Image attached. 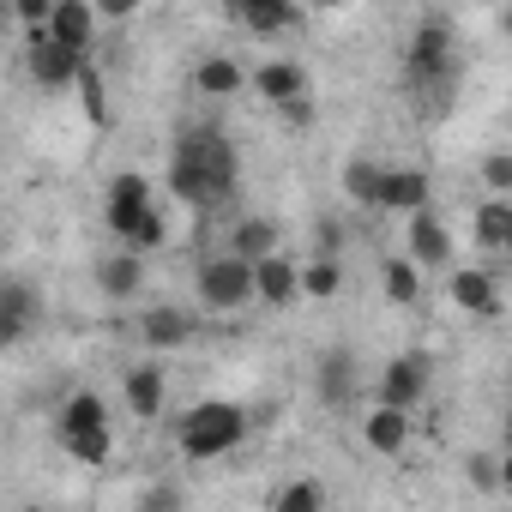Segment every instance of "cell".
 I'll list each match as a JSON object with an SVG mask.
<instances>
[{
    "label": "cell",
    "instance_id": "24",
    "mask_svg": "<svg viewBox=\"0 0 512 512\" xmlns=\"http://www.w3.org/2000/svg\"><path fill=\"white\" fill-rule=\"evenodd\" d=\"M193 91H199V97H235V91H241V67H235L229 55H205V61L193 67Z\"/></svg>",
    "mask_w": 512,
    "mask_h": 512
},
{
    "label": "cell",
    "instance_id": "27",
    "mask_svg": "<svg viewBox=\"0 0 512 512\" xmlns=\"http://www.w3.org/2000/svg\"><path fill=\"white\" fill-rule=\"evenodd\" d=\"M296 290H302V296H314V302H332V296L344 290V272H338V260H314V266H296Z\"/></svg>",
    "mask_w": 512,
    "mask_h": 512
},
{
    "label": "cell",
    "instance_id": "22",
    "mask_svg": "<svg viewBox=\"0 0 512 512\" xmlns=\"http://www.w3.org/2000/svg\"><path fill=\"white\" fill-rule=\"evenodd\" d=\"M470 235H476L482 253H506V247H512V199H482Z\"/></svg>",
    "mask_w": 512,
    "mask_h": 512
},
{
    "label": "cell",
    "instance_id": "8",
    "mask_svg": "<svg viewBox=\"0 0 512 512\" xmlns=\"http://www.w3.org/2000/svg\"><path fill=\"white\" fill-rule=\"evenodd\" d=\"M85 61H91V55H67V49H55V43H49V25H43V31H31L25 67H31V79H37V85H49V91H67V85L85 73Z\"/></svg>",
    "mask_w": 512,
    "mask_h": 512
},
{
    "label": "cell",
    "instance_id": "26",
    "mask_svg": "<svg viewBox=\"0 0 512 512\" xmlns=\"http://www.w3.org/2000/svg\"><path fill=\"white\" fill-rule=\"evenodd\" d=\"M380 181H386L380 163H368V157H350V163H344V193H350L356 205H380Z\"/></svg>",
    "mask_w": 512,
    "mask_h": 512
},
{
    "label": "cell",
    "instance_id": "11",
    "mask_svg": "<svg viewBox=\"0 0 512 512\" xmlns=\"http://www.w3.org/2000/svg\"><path fill=\"white\" fill-rule=\"evenodd\" d=\"M356 356L350 350H326L320 362H314V392H320V404H332V410H344L350 398H356Z\"/></svg>",
    "mask_w": 512,
    "mask_h": 512
},
{
    "label": "cell",
    "instance_id": "12",
    "mask_svg": "<svg viewBox=\"0 0 512 512\" xmlns=\"http://www.w3.org/2000/svg\"><path fill=\"white\" fill-rule=\"evenodd\" d=\"M229 19L241 31H253V37H284L290 25H302V13L290 7V0H235Z\"/></svg>",
    "mask_w": 512,
    "mask_h": 512
},
{
    "label": "cell",
    "instance_id": "30",
    "mask_svg": "<svg viewBox=\"0 0 512 512\" xmlns=\"http://www.w3.org/2000/svg\"><path fill=\"white\" fill-rule=\"evenodd\" d=\"M464 476H470L476 494H494V488H500V458H494V452H470V458H464Z\"/></svg>",
    "mask_w": 512,
    "mask_h": 512
},
{
    "label": "cell",
    "instance_id": "14",
    "mask_svg": "<svg viewBox=\"0 0 512 512\" xmlns=\"http://www.w3.org/2000/svg\"><path fill=\"white\" fill-rule=\"evenodd\" d=\"M97 284H103V296H115V302H133L139 290H145V260L139 253H103L97 260Z\"/></svg>",
    "mask_w": 512,
    "mask_h": 512
},
{
    "label": "cell",
    "instance_id": "20",
    "mask_svg": "<svg viewBox=\"0 0 512 512\" xmlns=\"http://www.w3.org/2000/svg\"><path fill=\"white\" fill-rule=\"evenodd\" d=\"M452 302H458L464 314H482V320H494V314H500V284H494L488 272L464 266V272H452Z\"/></svg>",
    "mask_w": 512,
    "mask_h": 512
},
{
    "label": "cell",
    "instance_id": "19",
    "mask_svg": "<svg viewBox=\"0 0 512 512\" xmlns=\"http://www.w3.org/2000/svg\"><path fill=\"white\" fill-rule=\"evenodd\" d=\"M302 290H296V266L284 260V253H272V260L253 266V302H272V308H290Z\"/></svg>",
    "mask_w": 512,
    "mask_h": 512
},
{
    "label": "cell",
    "instance_id": "35",
    "mask_svg": "<svg viewBox=\"0 0 512 512\" xmlns=\"http://www.w3.org/2000/svg\"><path fill=\"white\" fill-rule=\"evenodd\" d=\"M139 7H133V0H103V7H97V19H133Z\"/></svg>",
    "mask_w": 512,
    "mask_h": 512
},
{
    "label": "cell",
    "instance_id": "21",
    "mask_svg": "<svg viewBox=\"0 0 512 512\" xmlns=\"http://www.w3.org/2000/svg\"><path fill=\"white\" fill-rule=\"evenodd\" d=\"M139 338H145L151 350H181V344L193 338V320L163 302V308H145V314H139Z\"/></svg>",
    "mask_w": 512,
    "mask_h": 512
},
{
    "label": "cell",
    "instance_id": "37",
    "mask_svg": "<svg viewBox=\"0 0 512 512\" xmlns=\"http://www.w3.org/2000/svg\"><path fill=\"white\" fill-rule=\"evenodd\" d=\"M19 512H43V506H19Z\"/></svg>",
    "mask_w": 512,
    "mask_h": 512
},
{
    "label": "cell",
    "instance_id": "18",
    "mask_svg": "<svg viewBox=\"0 0 512 512\" xmlns=\"http://www.w3.org/2000/svg\"><path fill=\"white\" fill-rule=\"evenodd\" d=\"M253 91H260L272 109H284V103H296V97H308V73L296 67V61H266L260 73H253Z\"/></svg>",
    "mask_w": 512,
    "mask_h": 512
},
{
    "label": "cell",
    "instance_id": "6",
    "mask_svg": "<svg viewBox=\"0 0 512 512\" xmlns=\"http://www.w3.org/2000/svg\"><path fill=\"white\" fill-rule=\"evenodd\" d=\"M151 211H157V205H151V181H145V175H133V169H127V175H115V181H109L103 223H109V235H115L121 247L139 235V223H145Z\"/></svg>",
    "mask_w": 512,
    "mask_h": 512
},
{
    "label": "cell",
    "instance_id": "2",
    "mask_svg": "<svg viewBox=\"0 0 512 512\" xmlns=\"http://www.w3.org/2000/svg\"><path fill=\"white\" fill-rule=\"evenodd\" d=\"M404 79L416 97H446L458 79V55H452V25L446 19H422L404 43Z\"/></svg>",
    "mask_w": 512,
    "mask_h": 512
},
{
    "label": "cell",
    "instance_id": "32",
    "mask_svg": "<svg viewBox=\"0 0 512 512\" xmlns=\"http://www.w3.org/2000/svg\"><path fill=\"white\" fill-rule=\"evenodd\" d=\"M187 500H181V488L175 482H151L145 488V500H139V512H181Z\"/></svg>",
    "mask_w": 512,
    "mask_h": 512
},
{
    "label": "cell",
    "instance_id": "17",
    "mask_svg": "<svg viewBox=\"0 0 512 512\" xmlns=\"http://www.w3.org/2000/svg\"><path fill=\"white\" fill-rule=\"evenodd\" d=\"M410 428H416V422H410L404 410H386V404H374V410H368V422H362V440H368L380 458H398V452L410 446Z\"/></svg>",
    "mask_w": 512,
    "mask_h": 512
},
{
    "label": "cell",
    "instance_id": "25",
    "mask_svg": "<svg viewBox=\"0 0 512 512\" xmlns=\"http://www.w3.org/2000/svg\"><path fill=\"white\" fill-rule=\"evenodd\" d=\"M272 512H326V488L314 476H290L278 494H272Z\"/></svg>",
    "mask_w": 512,
    "mask_h": 512
},
{
    "label": "cell",
    "instance_id": "15",
    "mask_svg": "<svg viewBox=\"0 0 512 512\" xmlns=\"http://www.w3.org/2000/svg\"><path fill=\"white\" fill-rule=\"evenodd\" d=\"M31 320H37V290L7 278V284H0V344H19L31 332Z\"/></svg>",
    "mask_w": 512,
    "mask_h": 512
},
{
    "label": "cell",
    "instance_id": "33",
    "mask_svg": "<svg viewBox=\"0 0 512 512\" xmlns=\"http://www.w3.org/2000/svg\"><path fill=\"white\" fill-rule=\"evenodd\" d=\"M13 13H19V25H25V31H43V25H49V0H19Z\"/></svg>",
    "mask_w": 512,
    "mask_h": 512
},
{
    "label": "cell",
    "instance_id": "13",
    "mask_svg": "<svg viewBox=\"0 0 512 512\" xmlns=\"http://www.w3.org/2000/svg\"><path fill=\"white\" fill-rule=\"evenodd\" d=\"M428 193H434L428 169H386V181H380V205L386 211H404V217L428 211Z\"/></svg>",
    "mask_w": 512,
    "mask_h": 512
},
{
    "label": "cell",
    "instance_id": "10",
    "mask_svg": "<svg viewBox=\"0 0 512 512\" xmlns=\"http://www.w3.org/2000/svg\"><path fill=\"white\" fill-rule=\"evenodd\" d=\"M404 260H410L416 272H428V266H446V260H452V229H446L434 211H416V217H410Z\"/></svg>",
    "mask_w": 512,
    "mask_h": 512
},
{
    "label": "cell",
    "instance_id": "7",
    "mask_svg": "<svg viewBox=\"0 0 512 512\" xmlns=\"http://www.w3.org/2000/svg\"><path fill=\"white\" fill-rule=\"evenodd\" d=\"M49 43L67 55H91L97 43V7L91 0H55L49 7Z\"/></svg>",
    "mask_w": 512,
    "mask_h": 512
},
{
    "label": "cell",
    "instance_id": "16",
    "mask_svg": "<svg viewBox=\"0 0 512 512\" xmlns=\"http://www.w3.org/2000/svg\"><path fill=\"white\" fill-rule=\"evenodd\" d=\"M223 253H235L241 266L272 260V253H278V223H266V217H241V223L229 229V247H223Z\"/></svg>",
    "mask_w": 512,
    "mask_h": 512
},
{
    "label": "cell",
    "instance_id": "9",
    "mask_svg": "<svg viewBox=\"0 0 512 512\" xmlns=\"http://www.w3.org/2000/svg\"><path fill=\"white\" fill-rule=\"evenodd\" d=\"M380 404L386 410H416L422 404V392H428V356H398V362H386V374H380Z\"/></svg>",
    "mask_w": 512,
    "mask_h": 512
},
{
    "label": "cell",
    "instance_id": "34",
    "mask_svg": "<svg viewBox=\"0 0 512 512\" xmlns=\"http://www.w3.org/2000/svg\"><path fill=\"white\" fill-rule=\"evenodd\" d=\"M338 241H344V229H338V223H320V241H314L320 253H314V260H332V253H338Z\"/></svg>",
    "mask_w": 512,
    "mask_h": 512
},
{
    "label": "cell",
    "instance_id": "1",
    "mask_svg": "<svg viewBox=\"0 0 512 512\" xmlns=\"http://www.w3.org/2000/svg\"><path fill=\"white\" fill-rule=\"evenodd\" d=\"M241 440H247V410L229 404V398H205V404H193V410L175 422V446H181L193 464L223 458V452H235Z\"/></svg>",
    "mask_w": 512,
    "mask_h": 512
},
{
    "label": "cell",
    "instance_id": "23",
    "mask_svg": "<svg viewBox=\"0 0 512 512\" xmlns=\"http://www.w3.org/2000/svg\"><path fill=\"white\" fill-rule=\"evenodd\" d=\"M127 410L139 416V422H151V416H163V368H127Z\"/></svg>",
    "mask_w": 512,
    "mask_h": 512
},
{
    "label": "cell",
    "instance_id": "3",
    "mask_svg": "<svg viewBox=\"0 0 512 512\" xmlns=\"http://www.w3.org/2000/svg\"><path fill=\"white\" fill-rule=\"evenodd\" d=\"M55 434H61V452H67V458H79V464H91V470L115 458L109 410H103V398H97V392H73V398L61 404V422H55Z\"/></svg>",
    "mask_w": 512,
    "mask_h": 512
},
{
    "label": "cell",
    "instance_id": "29",
    "mask_svg": "<svg viewBox=\"0 0 512 512\" xmlns=\"http://www.w3.org/2000/svg\"><path fill=\"white\" fill-rule=\"evenodd\" d=\"M73 85H79V97H85V115H91V121H109V91H103V73H97L91 61H85V73H79Z\"/></svg>",
    "mask_w": 512,
    "mask_h": 512
},
{
    "label": "cell",
    "instance_id": "5",
    "mask_svg": "<svg viewBox=\"0 0 512 512\" xmlns=\"http://www.w3.org/2000/svg\"><path fill=\"white\" fill-rule=\"evenodd\" d=\"M199 302L211 314H235L253 302V266H241L235 253H217V260L199 266Z\"/></svg>",
    "mask_w": 512,
    "mask_h": 512
},
{
    "label": "cell",
    "instance_id": "4",
    "mask_svg": "<svg viewBox=\"0 0 512 512\" xmlns=\"http://www.w3.org/2000/svg\"><path fill=\"white\" fill-rule=\"evenodd\" d=\"M169 163H193L223 199L235 193V181H241V157H235V145L217 133V127H187V133H175V151H169Z\"/></svg>",
    "mask_w": 512,
    "mask_h": 512
},
{
    "label": "cell",
    "instance_id": "36",
    "mask_svg": "<svg viewBox=\"0 0 512 512\" xmlns=\"http://www.w3.org/2000/svg\"><path fill=\"white\" fill-rule=\"evenodd\" d=\"M284 115L302 127V121H314V103H308V97H296V103H284Z\"/></svg>",
    "mask_w": 512,
    "mask_h": 512
},
{
    "label": "cell",
    "instance_id": "31",
    "mask_svg": "<svg viewBox=\"0 0 512 512\" xmlns=\"http://www.w3.org/2000/svg\"><path fill=\"white\" fill-rule=\"evenodd\" d=\"M482 187H488V199H506V193H512V157H506V151L482 157Z\"/></svg>",
    "mask_w": 512,
    "mask_h": 512
},
{
    "label": "cell",
    "instance_id": "28",
    "mask_svg": "<svg viewBox=\"0 0 512 512\" xmlns=\"http://www.w3.org/2000/svg\"><path fill=\"white\" fill-rule=\"evenodd\" d=\"M386 296H392L398 308H410V302L422 296V272L404 260V253H392V260H386Z\"/></svg>",
    "mask_w": 512,
    "mask_h": 512
}]
</instances>
